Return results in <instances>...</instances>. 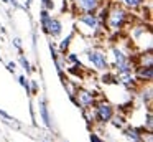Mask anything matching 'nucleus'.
<instances>
[{
	"instance_id": "nucleus-1",
	"label": "nucleus",
	"mask_w": 153,
	"mask_h": 142,
	"mask_svg": "<svg viewBox=\"0 0 153 142\" xmlns=\"http://www.w3.org/2000/svg\"><path fill=\"white\" fill-rule=\"evenodd\" d=\"M132 20L130 10H127L125 7H122L120 3H112L110 7H107V15H105V30H110L114 33H119L120 30H123V26H127Z\"/></svg>"
},
{
	"instance_id": "nucleus-2",
	"label": "nucleus",
	"mask_w": 153,
	"mask_h": 142,
	"mask_svg": "<svg viewBox=\"0 0 153 142\" xmlns=\"http://www.w3.org/2000/svg\"><path fill=\"white\" fill-rule=\"evenodd\" d=\"M77 25L84 26L87 30V35L89 36H99L102 32H105V26L104 23L99 20L97 12H86V13H79L77 15Z\"/></svg>"
},
{
	"instance_id": "nucleus-3",
	"label": "nucleus",
	"mask_w": 153,
	"mask_h": 142,
	"mask_svg": "<svg viewBox=\"0 0 153 142\" xmlns=\"http://www.w3.org/2000/svg\"><path fill=\"white\" fill-rule=\"evenodd\" d=\"M115 114V109L109 101L100 98L96 104L92 106V117H94V124H99L100 127L107 125L110 122V119Z\"/></svg>"
},
{
	"instance_id": "nucleus-4",
	"label": "nucleus",
	"mask_w": 153,
	"mask_h": 142,
	"mask_svg": "<svg viewBox=\"0 0 153 142\" xmlns=\"http://www.w3.org/2000/svg\"><path fill=\"white\" fill-rule=\"evenodd\" d=\"M73 94H74V98H76V102H74V104H76L77 107H81L82 111L84 109H91L100 99L92 89H86V88H76L73 91Z\"/></svg>"
},
{
	"instance_id": "nucleus-5",
	"label": "nucleus",
	"mask_w": 153,
	"mask_h": 142,
	"mask_svg": "<svg viewBox=\"0 0 153 142\" xmlns=\"http://www.w3.org/2000/svg\"><path fill=\"white\" fill-rule=\"evenodd\" d=\"M86 58L97 71H107L110 69V65H109V58H107V53L100 48H91L87 50L86 53Z\"/></svg>"
},
{
	"instance_id": "nucleus-6",
	"label": "nucleus",
	"mask_w": 153,
	"mask_h": 142,
	"mask_svg": "<svg viewBox=\"0 0 153 142\" xmlns=\"http://www.w3.org/2000/svg\"><path fill=\"white\" fill-rule=\"evenodd\" d=\"M135 81L140 84H148L153 79V65H135L133 66Z\"/></svg>"
},
{
	"instance_id": "nucleus-7",
	"label": "nucleus",
	"mask_w": 153,
	"mask_h": 142,
	"mask_svg": "<svg viewBox=\"0 0 153 142\" xmlns=\"http://www.w3.org/2000/svg\"><path fill=\"white\" fill-rule=\"evenodd\" d=\"M74 8L79 13H86V12H97L102 7L100 0H74Z\"/></svg>"
},
{
	"instance_id": "nucleus-8",
	"label": "nucleus",
	"mask_w": 153,
	"mask_h": 142,
	"mask_svg": "<svg viewBox=\"0 0 153 142\" xmlns=\"http://www.w3.org/2000/svg\"><path fill=\"white\" fill-rule=\"evenodd\" d=\"M143 127H135V125H127L122 129L123 137H127L130 142H143Z\"/></svg>"
},
{
	"instance_id": "nucleus-9",
	"label": "nucleus",
	"mask_w": 153,
	"mask_h": 142,
	"mask_svg": "<svg viewBox=\"0 0 153 142\" xmlns=\"http://www.w3.org/2000/svg\"><path fill=\"white\" fill-rule=\"evenodd\" d=\"M61 33H63V23H61V20L56 18V17H51L46 35L51 36V38H59Z\"/></svg>"
},
{
	"instance_id": "nucleus-10",
	"label": "nucleus",
	"mask_w": 153,
	"mask_h": 142,
	"mask_svg": "<svg viewBox=\"0 0 153 142\" xmlns=\"http://www.w3.org/2000/svg\"><path fill=\"white\" fill-rule=\"evenodd\" d=\"M138 98L145 107H152V83L148 84H142L138 91Z\"/></svg>"
},
{
	"instance_id": "nucleus-11",
	"label": "nucleus",
	"mask_w": 153,
	"mask_h": 142,
	"mask_svg": "<svg viewBox=\"0 0 153 142\" xmlns=\"http://www.w3.org/2000/svg\"><path fill=\"white\" fill-rule=\"evenodd\" d=\"M38 109H40V116L41 119H43L45 125H46L48 129H53V124H51V116H50V109H48V104H46V99L41 98L40 101H38Z\"/></svg>"
},
{
	"instance_id": "nucleus-12",
	"label": "nucleus",
	"mask_w": 153,
	"mask_h": 142,
	"mask_svg": "<svg viewBox=\"0 0 153 142\" xmlns=\"http://www.w3.org/2000/svg\"><path fill=\"white\" fill-rule=\"evenodd\" d=\"M51 17H53L51 12H48L46 8H41V12H40V28L45 35H46V32H48V25H50Z\"/></svg>"
},
{
	"instance_id": "nucleus-13",
	"label": "nucleus",
	"mask_w": 153,
	"mask_h": 142,
	"mask_svg": "<svg viewBox=\"0 0 153 142\" xmlns=\"http://www.w3.org/2000/svg\"><path fill=\"white\" fill-rule=\"evenodd\" d=\"M73 38H74V33H69L68 36H64V38L61 40L59 46H58V50H59V55H61V56H64V55L68 53V50H69V46H71V41H73Z\"/></svg>"
},
{
	"instance_id": "nucleus-14",
	"label": "nucleus",
	"mask_w": 153,
	"mask_h": 142,
	"mask_svg": "<svg viewBox=\"0 0 153 142\" xmlns=\"http://www.w3.org/2000/svg\"><path fill=\"white\" fill-rule=\"evenodd\" d=\"M145 0H120V5L125 7L127 10H137V8H142Z\"/></svg>"
},
{
	"instance_id": "nucleus-15",
	"label": "nucleus",
	"mask_w": 153,
	"mask_h": 142,
	"mask_svg": "<svg viewBox=\"0 0 153 142\" xmlns=\"http://www.w3.org/2000/svg\"><path fill=\"white\" fill-rule=\"evenodd\" d=\"M100 83H104V84H117L115 71H110V69L104 71V74L100 76ZM117 86H119V84H117Z\"/></svg>"
},
{
	"instance_id": "nucleus-16",
	"label": "nucleus",
	"mask_w": 153,
	"mask_h": 142,
	"mask_svg": "<svg viewBox=\"0 0 153 142\" xmlns=\"http://www.w3.org/2000/svg\"><path fill=\"white\" fill-rule=\"evenodd\" d=\"M153 127V114H152V107H146V114H145V122H143V129L146 132H152Z\"/></svg>"
},
{
	"instance_id": "nucleus-17",
	"label": "nucleus",
	"mask_w": 153,
	"mask_h": 142,
	"mask_svg": "<svg viewBox=\"0 0 153 142\" xmlns=\"http://www.w3.org/2000/svg\"><path fill=\"white\" fill-rule=\"evenodd\" d=\"M20 63H22V66L25 68V71H27L28 74H30V73L33 71V68H31V65L27 61V58H25V55H23V53H20Z\"/></svg>"
},
{
	"instance_id": "nucleus-18",
	"label": "nucleus",
	"mask_w": 153,
	"mask_h": 142,
	"mask_svg": "<svg viewBox=\"0 0 153 142\" xmlns=\"http://www.w3.org/2000/svg\"><path fill=\"white\" fill-rule=\"evenodd\" d=\"M18 81H20V84L25 88L27 94H30V81L27 79V76H20V78H18Z\"/></svg>"
},
{
	"instance_id": "nucleus-19",
	"label": "nucleus",
	"mask_w": 153,
	"mask_h": 142,
	"mask_svg": "<svg viewBox=\"0 0 153 142\" xmlns=\"http://www.w3.org/2000/svg\"><path fill=\"white\" fill-rule=\"evenodd\" d=\"M89 140L91 142H104V139L100 137L97 132H94V131H91V134H89Z\"/></svg>"
},
{
	"instance_id": "nucleus-20",
	"label": "nucleus",
	"mask_w": 153,
	"mask_h": 142,
	"mask_svg": "<svg viewBox=\"0 0 153 142\" xmlns=\"http://www.w3.org/2000/svg\"><path fill=\"white\" fill-rule=\"evenodd\" d=\"M38 92V83L30 79V94H36Z\"/></svg>"
},
{
	"instance_id": "nucleus-21",
	"label": "nucleus",
	"mask_w": 153,
	"mask_h": 142,
	"mask_svg": "<svg viewBox=\"0 0 153 142\" xmlns=\"http://www.w3.org/2000/svg\"><path fill=\"white\" fill-rule=\"evenodd\" d=\"M13 46L22 53V40H20V38H13Z\"/></svg>"
},
{
	"instance_id": "nucleus-22",
	"label": "nucleus",
	"mask_w": 153,
	"mask_h": 142,
	"mask_svg": "<svg viewBox=\"0 0 153 142\" xmlns=\"http://www.w3.org/2000/svg\"><path fill=\"white\" fill-rule=\"evenodd\" d=\"M7 69L10 73H15V69H17V65H15L13 61H10V63H7Z\"/></svg>"
},
{
	"instance_id": "nucleus-23",
	"label": "nucleus",
	"mask_w": 153,
	"mask_h": 142,
	"mask_svg": "<svg viewBox=\"0 0 153 142\" xmlns=\"http://www.w3.org/2000/svg\"><path fill=\"white\" fill-rule=\"evenodd\" d=\"M0 116H2V117H5V119H8V121H15V119L12 117L10 114H7V112H5V111H2V109H0Z\"/></svg>"
},
{
	"instance_id": "nucleus-24",
	"label": "nucleus",
	"mask_w": 153,
	"mask_h": 142,
	"mask_svg": "<svg viewBox=\"0 0 153 142\" xmlns=\"http://www.w3.org/2000/svg\"><path fill=\"white\" fill-rule=\"evenodd\" d=\"M5 3H10V5H13L15 8H20V5H18V0H4Z\"/></svg>"
},
{
	"instance_id": "nucleus-25",
	"label": "nucleus",
	"mask_w": 153,
	"mask_h": 142,
	"mask_svg": "<svg viewBox=\"0 0 153 142\" xmlns=\"http://www.w3.org/2000/svg\"><path fill=\"white\" fill-rule=\"evenodd\" d=\"M30 5H31V0H28V2H27V8H30Z\"/></svg>"
}]
</instances>
